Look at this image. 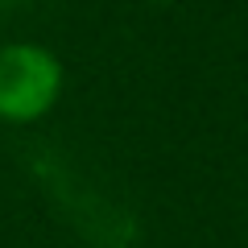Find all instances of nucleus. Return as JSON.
I'll use <instances>...</instances> for the list:
<instances>
[{"label":"nucleus","instance_id":"obj_1","mask_svg":"<svg viewBox=\"0 0 248 248\" xmlns=\"http://www.w3.org/2000/svg\"><path fill=\"white\" fill-rule=\"evenodd\" d=\"M66 66L42 42H0V124L29 128L58 108Z\"/></svg>","mask_w":248,"mask_h":248},{"label":"nucleus","instance_id":"obj_2","mask_svg":"<svg viewBox=\"0 0 248 248\" xmlns=\"http://www.w3.org/2000/svg\"><path fill=\"white\" fill-rule=\"evenodd\" d=\"M153 4H166V0H153Z\"/></svg>","mask_w":248,"mask_h":248}]
</instances>
